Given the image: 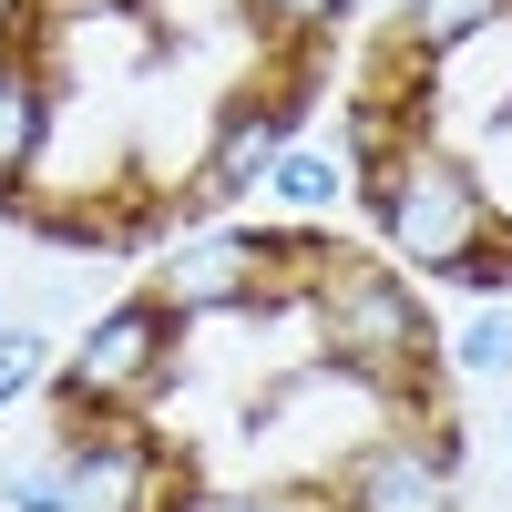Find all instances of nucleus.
Wrapping results in <instances>:
<instances>
[{"instance_id":"6e6552de","label":"nucleus","mask_w":512,"mask_h":512,"mask_svg":"<svg viewBox=\"0 0 512 512\" xmlns=\"http://www.w3.org/2000/svg\"><path fill=\"white\" fill-rule=\"evenodd\" d=\"M52 62L31 52L11 31L0 41V216H21V185L41 175V154H52Z\"/></svg>"},{"instance_id":"9b49d317","label":"nucleus","mask_w":512,"mask_h":512,"mask_svg":"<svg viewBox=\"0 0 512 512\" xmlns=\"http://www.w3.org/2000/svg\"><path fill=\"white\" fill-rule=\"evenodd\" d=\"M236 11H246V31L267 41V52H318L359 0H236Z\"/></svg>"},{"instance_id":"7ed1b4c3","label":"nucleus","mask_w":512,"mask_h":512,"mask_svg":"<svg viewBox=\"0 0 512 512\" xmlns=\"http://www.w3.org/2000/svg\"><path fill=\"white\" fill-rule=\"evenodd\" d=\"M318 267V236H277V226H226V216H195L154 267V297L175 318H246V308H277V297Z\"/></svg>"},{"instance_id":"39448f33","label":"nucleus","mask_w":512,"mask_h":512,"mask_svg":"<svg viewBox=\"0 0 512 512\" xmlns=\"http://www.w3.org/2000/svg\"><path fill=\"white\" fill-rule=\"evenodd\" d=\"M62 502L72 512H175L185 472L134 410H62Z\"/></svg>"},{"instance_id":"1a4fd4ad","label":"nucleus","mask_w":512,"mask_h":512,"mask_svg":"<svg viewBox=\"0 0 512 512\" xmlns=\"http://www.w3.org/2000/svg\"><path fill=\"white\" fill-rule=\"evenodd\" d=\"M502 21H512V0H400V52L410 62H451L472 41H492Z\"/></svg>"},{"instance_id":"f03ea898","label":"nucleus","mask_w":512,"mask_h":512,"mask_svg":"<svg viewBox=\"0 0 512 512\" xmlns=\"http://www.w3.org/2000/svg\"><path fill=\"white\" fill-rule=\"evenodd\" d=\"M297 297H308L318 349H328L338 379L420 400V379H431V359H441V328H431V308H420V287L400 267H369V256L318 246V267L297 277Z\"/></svg>"},{"instance_id":"2eb2a0df","label":"nucleus","mask_w":512,"mask_h":512,"mask_svg":"<svg viewBox=\"0 0 512 512\" xmlns=\"http://www.w3.org/2000/svg\"><path fill=\"white\" fill-rule=\"evenodd\" d=\"M0 512H72L62 502V461H0Z\"/></svg>"},{"instance_id":"9d476101","label":"nucleus","mask_w":512,"mask_h":512,"mask_svg":"<svg viewBox=\"0 0 512 512\" xmlns=\"http://www.w3.org/2000/svg\"><path fill=\"white\" fill-rule=\"evenodd\" d=\"M256 195H267L277 216H328V205L349 195V164L318 154V144H287V154L267 164V185H256Z\"/></svg>"},{"instance_id":"dca6fc26","label":"nucleus","mask_w":512,"mask_h":512,"mask_svg":"<svg viewBox=\"0 0 512 512\" xmlns=\"http://www.w3.org/2000/svg\"><path fill=\"white\" fill-rule=\"evenodd\" d=\"M31 11H52V21H103V11H134V0H31Z\"/></svg>"},{"instance_id":"4468645a","label":"nucleus","mask_w":512,"mask_h":512,"mask_svg":"<svg viewBox=\"0 0 512 512\" xmlns=\"http://www.w3.org/2000/svg\"><path fill=\"white\" fill-rule=\"evenodd\" d=\"M41 379H52V338L0 318V410H21V400L41 390Z\"/></svg>"},{"instance_id":"0eeeda50","label":"nucleus","mask_w":512,"mask_h":512,"mask_svg":"<svg viewBox=\"0 0 512 512\" xmlns=\"http://www.w3.org/2000/svg\"><path fill=\"white\" fill-rule=\"evenodd\" d=\"M287 144H297V93H287V82H246V93H226V113L205 123V164H195V205H185V216H216V205L256 195Z\"/></svg>"},{"instance_id":"f257e3e1","label":"nucleus","mask_w":512,"mask_h":512,"mask_svg":"<svg viewBox=\"0 0 512 512\" xmlns=\"http://www.w3.org/2000/svg\"><path fill=\"white\" fill-rule=\"evenodd\" d=\"M359 195H369L379 246H390L400 267H420V277H461V267L502 236V205H492V185L472 175V154H451V144H431V134L379 144V154L359 164Z\"/></svg>"},{"instance_id":"ddd939ff","label":"nucleus","mask_w":512,"mask_h":512,"mask_svg":"<svg viewBox=\"0 0 512 512\" xmlns=\"http://www.w3.org/2000/svg\"><path fill=\"white\" fill-rule=\"evenodd\" d=\"M175 512H328V492H318V482H246V492H205V482H185Z\"/></svg>"},{"instance_id":"f3484780","label":"nucleus","mask_w":512,"mask_h":512,"mask_svg":"<svg viewBox=\"0 0 512 512\" xmlns=\"http://www.w3.org/2000/svg\"><path fill=\"white\" fill-rule=\"evenodd\" d=\"M502 451H512V400H502Z\"/></svg>"},{"instance_id":"20e7f679","label":"nucleus","mask_w":512,"mask_h":512,"mask_svg":"<svg viewBox=\"0 0 512 512\" xmlns=\"http://www.w3.org/2000/svg\"><path fill=\"white\" fill-rule=\"evenodd\" d=\"M175 338H185V318L154 287L93 308L82 338H72V359H62V410H144L175 379Z\"/></svg>"},{"instance_id":"423d86ee","label":"nucleus","mask_w":512,"mask_h":512,"mask_svg":"<svg viewBox=\"0 0 512 512\" xmlns=\"http://www.w3.org/2000/svg\"><path fill=\"white\" fill-rule=\"evenodd\" d=\"M318 492L328 512H461V431L451 420H400V431L359 441Z\"/></svg>"},{"instance_id":"f8f14e48","label":"nucleus","mask_w":512,"mask_h":512,"mask_svg":"<svg viewBox=\"0 0 512 512\" xmlns=\"http://www.w3.org/2000/svg\"><path fill=\"white\" fill-rule=\"evenodd\" d=\"M451 369H461V379H512V297H492V308H472V318H461Z\"/></svg>"}]
</instances>
